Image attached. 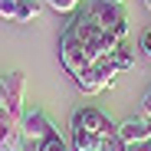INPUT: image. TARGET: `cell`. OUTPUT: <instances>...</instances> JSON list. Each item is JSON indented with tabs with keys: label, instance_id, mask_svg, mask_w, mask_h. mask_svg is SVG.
I'll return each mask as SVG.
<instances>
[{
	"label": "cell",
	"instance_id": "1",
	"mask_svg": "<svg viewBox=\"0 0 151 151\" xmlns=\"http://www.w3.org/2000/svg\"><path fill=\"white\" fill-rule=\"evenodd\" d=\"M89 20H95L102 30H109L112 36L125 40L128 33V17H125V4H112V0H86V7H79Z\"/></svg>",
	"mask_w": 151,
	"mask_h": 151
},
{
	"label": "cell",
	"instance_id": "2",
	"mask_svg": "<svg viewBox=\"0 0 151 151\" xmlns=\"http://www.w3.org/2000/svg\"><path fill=\"white\" fill-rule=\"evenodd\" d=\"M118 72H122V69H118V63H115V53H109V56H99L95 63H89L79 76H72V79H76V86H79L86 95H95V92L109 89V86L115 82Z\"/></svg>",
	"mask_w": 151,
	"mask_h": 151
},
{
	"label": "cell",
	"instance_id": "3",
	"mask_svg": "<svg viewBox=\"0 0 151 151\" xmlns=\"http://www.w3.org/2000/svg\"><path fill=\"white\" fill-rule=\"evenodd\" d=\"M59 63L66 66L69 76H79L86 66H89V56H86V46L76 40V33L66 27L63 36H59Z\"/></svg>",
	"mask_w": 151,
	"mask_h": 151
},
{
	"label": "cell",
	"instance_id": "4",
	"mask_svg": "<svg viewBox=\"0 0 151 151\" xmlns=\"http://www.w3.org/2000/svg\"><path fill=\"white\" fill-rule=\"evenodd\" d=\"M23 89H27V76L23 72H10V76H0V99H4L7 112L20 122L27 105H23Z\"/></svg>",
	"mask_w": 151,
	"mask_h": 151
},
{
	"label": "cell",
	"instance_id": "5",
	"mask_svg": "<svg viewBox=\"0 0 151 151\" xmlns=\"http://www.w3.org/2000/svg\"><path fill=\"white\" fill-rule=\"evenodd\" d=\"M53 132H59V128H56V122L49 118L43 109H27V112H23V118H20V135L27 138V141H43L46 135H53Z\"/></svg>",
	"mask_w": 151,
	"mask_h": 151
},
{
	"label": "cell",
	"instance_id": "6",
	"mask_svg": "<svg viewBox=\"0 0 151 151\" xmlns=\"http://www.w3.org/2000/svg\"><path fill=\"white\" fill-rule=\"evenodd\" d=\"M69 125H79V128L95 132V135H112V132L118 128V125H112V118H109L105 112H99V109H92V105H86V109H76Z\"/></svg>",
	"mask_w": 151,
	"mask_h": 151
},
{
	"label": "cell",
	"instance_id": "7",
	"mask_svg": "<svg viewBox=\"0 0 151 151\" xmlns=\"http://www.w3.org/2000/svg\"><path fill=\"white\" fill-rule=\"evenodd\" d=\"M118 135L125 145H135V141H148L151 138V115H135V118H125L118 125Z\"/></svg>",
	"mask_w": 151,
	"mask_h": 151
},
{
	"label": "cell",
	"instance_id": "8",
	"mask_svg": "<svg viewBox=\"0 0 151 151\" xmlns=\"http://www.w3.org/2000/svg\"><path fill=\"white\" fill-rule=\"evenodd\" d=\"M40 13L36 0H0V17L4 20H17V23H27Z\"/></svg>",
	"mask_w": 151,
	"mask_h": 151
},
{
	"label": "cell",
	"instance_id": "9",
	"mask_svg": "<svg viewBox=\"0 0 151 151\" xmlns=\"http://www.w3.org/2000/svg\"><path fill=\"white\" fill-rule=\"evenodd\" d=\"M69 145L72 151H99V141H102V135H95V132H86L79 128V125H69Z\"/></svg>",
	"mask_w": 151,
	"mask_h": 151
},
{
	"label": "cell",
	"instance_id": "10",
	"mask_svg": "<svg viewBox=\"0 0 151 151\" xmlns=\"http://www.w3.org/2000/svg\"><path fill=\"white\" fill-rule=\"evenodd\" d=\"M72 145L59 135V132H53V135H46L43 141H36V151H69Z\"/></svg>",
	"mask_w": 151,
	"mask_h": 151
},
{
	"label": "cell",
	"instance_id": "11",
	"mask_svg": "<svg viewBox=\"0 0 151 151\" xmlns=\"http://www.w3.org/2000/svg\"><path fill=\"white\" fill-rule=\"evenodd\" d=\"M128 145L122 141V135H118V128L112 132V135H102V141H99V151H125Z\"/></svg>",
	"mask_w": 151,
	"mask_h": 151
},
{
	"label": "cell",
	"instance_id": "12",
	"mask_svg": "<svg viewBox=\"0 0 151 151\" xmlns=\"http://www.w3.org/2000/svg\"><path fill=\"white\" fill-rule=\"evenodd\" d=\"M115 63H118V69H122V72L135 66V53H132V46H128V43H122V46L115 49Z\"/></svg>",
	"mask_w": 151,
	"mask_h": 151
},
{
	"label": "cell",
	"instance_id": "13",
	"mask_svg": "<svg viewBox=\"0 0 151 151\" xmlns=\"http://www.w3.org/2000/svg\"><path fill=\"white\" fill-rule=\"evenodd\" d=\"M82 0H46V7H53L56 13H69V10H79Z\"/></svg>",
	"mask_w": 151,
	"mask_h": 151
},
{
	"label": "cell",
	"instance_id": "14",
	"mask_svg": "<svg viewBox=\"0 0 151 151\" xmlns=\"http://www.w3.org/2000/svg\"><path fill=\"white\" fill-rule=\"evenodd\" d=\"M138 49H141V56H148V59H151V27L141 33V43H138Z\"/></svg>",
	"mask_w": 151,
	"mask_h": 151
},
{
	"label": "cell",
	"instance_id": "15",
	"mask_svg": "<svg viewBox=\"0 0 151 151\" xmlns=\"http://www.w3.org/2000/svg\"><path fill=\"white\" fill-rule=\"evenodd\" d=\"M125 151H151V138L148 141H135V145H128Z\"/></svg>",
	"mask_w": 151,
	"mask_h": 151
},
{
	"label": "cell",
	"instance_id": "16",
	"mask_svg": "<svg viewBox=\"0 0 151 151\" xmlns=\"http://www.w3.org/2000/svg\"><path fill=\"white\" fill-rule=\"evenodd\" d=\"M145 115H151V89L145 92Z\"/></svg>",
	"mask_w": 151,
	"mask_h": 151
},
{
	"label": "cell",
	"instance_id": "17",
	"mask_svg": "<svg viewBox=\"0 0 151 151\" xmlns=\"http://www.w3.org/2000/svg\"><path fill=\"white\" fill-rule=\"evenodd\" d=\"M112 4H125V0H112Z\"/></svg>",
	"mask_w": 151,
	"mask_h": 151
}]
</instances>
